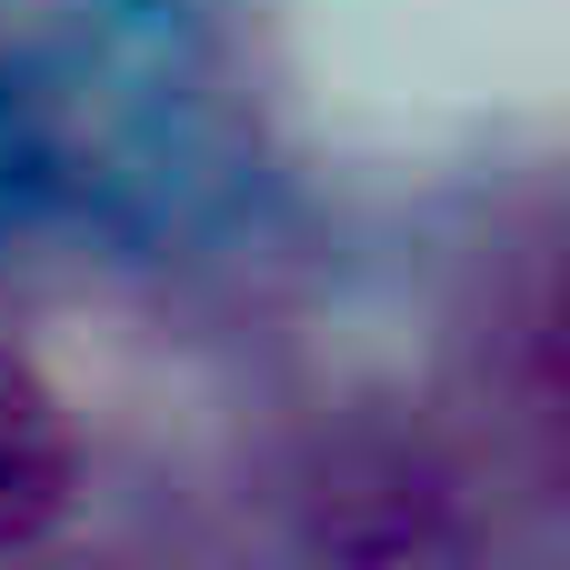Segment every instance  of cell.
<instances>
[{
	"mask_svg": "<svg viewBox=\"0 0 570 570\" xmlns=\"http://www.w3.org/2000/svg\"><path fill=\"white\" fill-rule=\"evenodd\" d=\"M70 491V441L30 361L0 351V541H30Z\"/></svg>",
	"mask_w": 570,
	"mask_h": 570,
	"instance_id": "cell-1",
	"label": "cell"
}]
</instances>
